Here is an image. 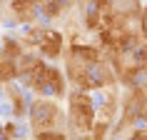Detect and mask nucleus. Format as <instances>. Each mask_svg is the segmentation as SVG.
Wrapping results in <instances>:
<instances>
[{
    "label": "nucleus",
    "instance_id": "nucleus-1",
    "mask_svg": "<svg viewBox=\"0 0 147 140\" xmlns=\"http://www.w3.org/2000/svg\"><path fill=\"white\" fill-rule=\"evenodd\" d=\"M28 125H30L32 135L35 133H50V130H62L67 133V115L57 108L55 100H32L30 113H28Z\"/></svg>",
    "mask_w": 147,
    "mask_h": 140
},
{
    "label": "nucleus",
    "instance_id": "nucleus-2",
    "mask_svg": "<svg viewBox=\"0 0 147 140\" xmlns=\"http://www.w3.org/2000/svg\"><path fill=\"white\" fill-rule=\"evenodd\" d=\"M62 45H65V35L60 30H53V28H45L42 33V40H40L38 45V53L47 60H55L57 55L62 53Z\"/></svg>",
    "mask_w": 147,
    "mask_h": 140
},
{
    "label": "nucleus",
    "instance_id": "nucleus-3",
    "mask_svg": "<svg viewBox=\"0 0 147 140\" xmlns=\"http://www.w3.org/2000/svg\"><path fill=\"white\" fill-rule=\"evenodd\" d=\"M0 3H3V0H0Z\"/></svg>",
    "mask_w": 147,
    "mask_h": 140
}]
</instances>
